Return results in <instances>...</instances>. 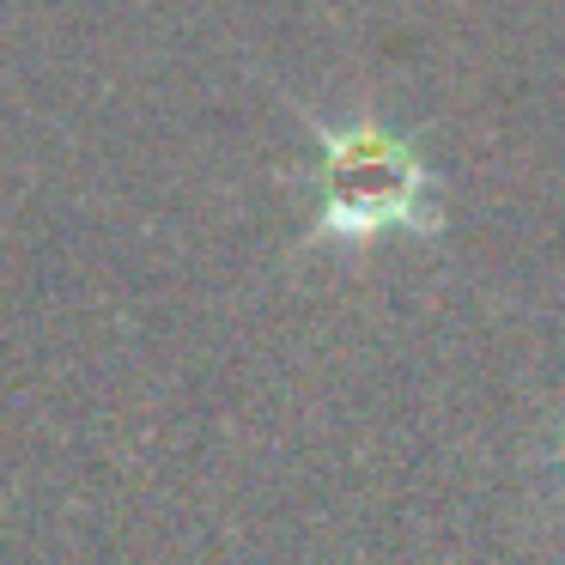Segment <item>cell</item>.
Wrapping results in <instances>:
<instances>
[{
  "label": "cell",
  "instance_id": "obj_1",
  "mask_svg": "<svg viewBox=\"0 0 565 565\" xmlns=\"http://www.w3.org/2000/svg\"><path fill=\"white\" fill-rule=\"evenodd\" d=\"M419 171L390 140H341L329 159V232L365 237L383 225H414Z\"/></svg>",
  "mask_w": 565,
  "mask_h": 565
}]
</instances>
